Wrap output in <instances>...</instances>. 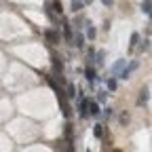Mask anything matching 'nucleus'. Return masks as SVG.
Wrapping results in <instances>:
<instances>
[{
	"mask_svg": "<svg viewBox=\"0 0 152 152\" xmlns=\"http://www.w3.org/2000/svg\"><path fill=\"white\" fill-rule=\"evenodd\" d=\"M78 112H80L83 118L89 114V99H78Z\"/></svg>",
	"mask_w": 152,
	"mask_h": 152,
	"instance_id": "20e7f679",
	"label": "nucleus"
},
{
	"mask_svg": "<svg viewBox=\"0 0 152 152\" xmlns=\"http://www.w3.org/2000/svg\"><path fill=\"white\" fill-rule=\"evenodd\" d=\"M57 99H59V106H61V112H64V116H70V106H68V102H66V97H64V93L57 89Z\"/></svg>",
	"mask_w": 152,
	"mask_h": 152,
	"instance_id": "f03ea898",
	"label": "nucleus"
},
{
	"mask_svg": "<svg viewBox=\"0 0 152 152\" xmlns=\"http://www.w3.org/2000/svg\"><path fill=\"white\" fill-rule=\"evenodd\" d=\"M95 57H97V59H95V61H97V66H104V57H106V53H104V51H97V55H95Z\"/></svg>",
	"mask_w": 152,
	"mask_h": 152,
	"instance_id": "dca6fc26",
	"label": "nucleus"
},
{
	"mask_svg": "<svg viewBox=\"0 0 152 152\" xmlns=\"http://www.w3.org/2000/svg\"><path fill=\"white\" fill-rule=\"evenodd\" d=\"M125 66H127V59H118L116 64L110 68V74H112V76H121L123 70H125Z\"/></svg>",
	"mask_w": 152,
	"mask_h": 152,
	"instance_id": "f257e3e1",
	"label": "nucleus"
},
{
	"mask_svg": "<svg viewBox=\"0 0 152 152\" xmlns=\"http://www.w3.org/2000/svg\"><path fill=\"white\" fill-rule=\"evenodd\" d=\"M83 2H85V4H87V2H93V0H83Z\"/></svg>",
	"mask_w": 152,
	"mask_h": 152,
	"instance_id": "a878e982",
	"label": "nucleus"
},
{
	"mask_svg": "<svg viewBox=\"0 0 152 152\" xmlns=\"http://www.w3.org/2000/svg\"><path fill=\"white\" fill-rule=\"evenodd\" d=\"M53 66H55V72H59V74H61L64 66H61V61H59V57H57V55H53Z\"/></svg>",
	"mask_w": 152,
	"mask_h": 152,
	"instance_id": "4468645a",
	"label": "nucleus"
},
{
	"mask_svg": "<svg viewBox=\"0 0 152 152\" xmlns=\"http://www.w3.org/2000/svg\"><path fill=\"white\" fill-rule=\"evenodd\" d=\"M135 68H137V61H131V64H129V68H125V70H123V74H121V78H123V80L131 78V72L135 70Z\"/></svg>",
	"mask_w": 152,
	"mask_h": 152,
	"instance_id": "39448f33",
	"label": "nucleus"
},
{
	"mask_svg": "<svg viewBox=\"0 0 152 152\" xmlns=\"http://www.w3.org/2000/svg\"><path fill=\"white\" fill-rule=\"evenodd\" d=\"M148 97H150V95H148V89H142V91H140V99H137V104H146Z\"/></svg>",
	"mask_w": 152,
	"mask_h": 152,
	"instance_id": "f8f14e48",
	"label": "nucleus"
},
{
	"mask_svg": "<svg viewBox=\"0 0 152 152\" xmlns=\"http://www.w3.org/2000/svg\"><path fill=\"white\" fill-rule=\"evenodd\" d=\"M99 104L97 102H93V99H89V114H93V116H99Z\"/></svg>",
	"mask_w": 152,
	"mask_h": 152,
	"instance_id": "423d86ee",
	"label": "nucleus"
},
{
	"mask_svg": "<svg viewBox=\"0 0 152 152\" xmlns=\"http://www.w3.org/2000/svg\"><path fill=\"white\" fill-rule=\"evenodd\" d=\"M102 2H104L106 7H112V4H114V0H102Z\"/></svg>",
	"mask_w": 152,
	"mask_h": 152,
	"instance_id": "393cba45",
	"label": "nucleus"
},
{
	"mask_svg": "<svg viewBox=\"0 0 152 152\" xmlns=\"http://www.w3.org/2000/svg\"><path fill=\"white\" fill-rule=\"evenodd\" d=\"M45 13H47V17L51 19V21H55V17H53V13H51V2L47 0V4H45Z\"/></svg>",
	"mask_w": 152,
	"mask_h": 152,
	"instance_id": "2eb2a0df",
	"label": "nucleus"
},
{
	"mask_svg": "<svg viewBox=\"0 0 152 152\" xmlns=\"http://www.w3.org/2000/svg\"><path fill=\"white\" fill-rule=\"evenodd\" d=\"M148 47H150V42H148V40H144V42H142V51H148Z\"/></svg>",
	"mask_w": 152,
	"mask_h": 152,
	"instance_id": "5701e85b",
	"label": "nucleus"
},
{
	"mask_svg": "<svg viewBox=\"0 0 152 152\" xmlns=\"http://www.w3.org/2000/svg\"><path fill=\"white\" fill-rule=\"evenodd\" d=\"M106 85H108V89H110V91H116V78H108V83H106Z\"/></svg>",
	"mask_w": 152,
	"mask_h": 152,
	"instance_id": "a211bd4d",
	"label": "nucleus"
},
{
	"mask_svg": "<svg viewBox=\"0 0 152 152\" xmlns=\"http://www.w3.org/2000/svg\"><path fill=\"white\" fill-rule=\"evenodd\" d=\"M97 102H106V93H104V91L97 93Z\"/></svg>",
	"mask_w": 152,
	"mask_h": 152,
	"instance_id": "412c9836",
	"label": "nucleus"
},
{
	"mask_svg": "<svg viewBox=\"0 0 152 152\" xmlns=\"http://www.w3.org/2000/svg\"><path fill=\"white\" fill-rule=\"evenodd\" d=\"M83 7H85V2H83V0H72V2H70V9H72L74 13L83 11Z\"/></svg>",
	"mask_w": 152,
	"mask_h": 152,
	"instance_id": "1a4fd4ad",
	"label": "nucleus"
},
{
	"mask_svg": "<svg viewBox=\"0 0 152 152\" xmlns=\"http://www.w3.org/2000/svg\"><path fill=\"white\" fill-rule=\"evenodd\" d=\"M142 11L150 17V21H152V0H144V2H142Z\"/></svg>",
	"mask_w": 152,
	"mask_h": 152,
	"instance_id": "0eeeda50",
	"label": "nucleus"
},
{
	"mask_svg": "<svg viewBox=\"0 0 152 152\" xmlns=\"http://www.w3.org/2000/svg\"><path fill=\"white\" fill-rule=\"evenodd\" d=\"M64 36H66V40H68V42L74 40V38H72V26H70L68 21H64Z\"/></svg>",
	"mask_w": 152,
	"mask_h": 152,
	"instance_id": "6e6552de",
	"label": "nucleus"
},
{
	"mask_svg": "<svg viewBox=\"0 0 152 152\" xmlns=\"http://www.w3.org/2000/svg\"><path fill=\"white\" fill-rule=\"evenodd\" d=\"M72 45L83 47V45H85V36H83V34H76V36H74V40H72Z\"/></svg>",
	"mask_w": 152,
	"mask_h": 152,
	"instance_id": "ddd939ff",
	"label": "nucleus"
},
{
	"mask_svg": "<svg viewBox=\"0 0 152 152\" xmlns=\"http://www.w3.org/2000/svg\"><path fill=\"white\" fill-rule=\"evenodd\" d=\"M68 97H76V89H74V85H68Z\"/></svg>",
	"mask_w": 152,
	"mask_h": 152,
	"instance_id": "6ab92c4d",
	"label": "nucleus"
},
{
	"mask_svg": "<svg viewBox=\"0 0 152 152\" xmlns=\"http://www.w3.org/2000/svg\"><path fill=\"white\" fill-rule=\"evenodd\" d=\"M93 133H95V137H102V125H97L93 129Z\"/></svg>",
	"mask_w": 152,
	"mask_h": 152,
	"instance_id": "aec40b11",
	"label": "nucleus"
},
{
	"mask_svg": "<svg viewBox=\"0 0 152 152\" xmlns=\"http://www.w3.org/2000/svg\"><path fill=\"white\" fill-rule=\"evenodd\" d=\"M85 76H87V80H89V83H95V80H97V74H95L93 68H87V70H85Z\"/></svg>",
	"mask_w": 152,
	"mask_h": 152,
	"instance_id": "9d476101",
	"label": "nucleus"
},
{
	"mask_svg": "<svg viewBox=\"0 0 152 152\" xmlns=\"http://www.w3.org/2000/svg\"><path fill=\"white\" fill-rule=\"evenodd\" d=\"M53 7H55V11H57V13H61V2H55Z\"/></svg>",
	"mask_w": 152,
	"mask_h": 152,
	"instance_id": "b1692460",
	"label": "nucleus"
},
{
	"mask_svg": "<svg viewBox=\"0 0 152 152\" xmlns=\"http://www.w3.org/2000/svg\"><path fill=\"white\" fill-rule=\"evenodd\" d=\"M129 123V116H127V114H121V125H127Z\"/></svg>",
	"mask_w": 152,
	"mask_h": 152,
	"instance_id": "4be33fe9",
	"label": "nucleus"
},
{
	"mask_svg": "<svg viewBox=\"0 0 152 152\" xmlns=\"http://www.w3.org/2000/svg\"><path fill=\"white\" fill-rule=\"evenodd\" d=\"M95 34H97V32H95V28H93V26H89V28H87V38H89V40H93Z\"/></svg>",
	"mask_w": 152,
	"mask_h": 152,
	"instance_id": "f3484780",
	"label": "nucleus"
},
{
	"mask_svg": "<svg viewBox=\"0 0 152 152\" xmlns=\"http://www.w3.org/2000/svg\"><path fill=\"white\" fill-rule=\"evenodd\" d=\"M137 42H140V34H137V32H133V34H131V42H129V49L133 51V49L137 47Z\"/></svg>",
	"mask_w": 152,
	"mask_h": 152,
	"instance_id": "9b49d317",
	"label": "nucleus"
},
{
	"mask_svg": "<svg viewBox=\"0 0 152 152\" xmlns=\"http://www.w3.org/2000/svg\"><path fill=\"white\" fill-rule=\"evenodd\" d=\"M45 38H47L51 45H55V42H59V40H61L59 32H55V30H45Z\"/></svg>",
	"mask_w": 152,
	"mask_h": 152,
	"instance_id": "7ed1b4c3",
	"label": "nucleus"
}]
</instances>
